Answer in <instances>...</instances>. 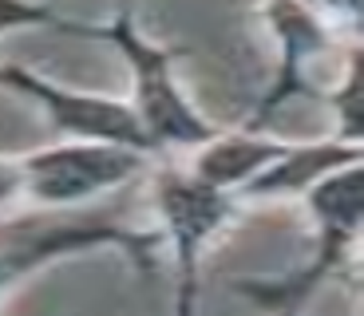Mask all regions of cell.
I'll return each instance as SVG.
<instances>
[{
    "label": "cell",
    "instance_id": "6da1fadb",
    "mask_svg": "<svg viewBox=\"0 0 364 316\" xmlns=\"http://www.w3.org/2000/svg\"><path fill=\"white\" fill-rule=\"evenodd\" d=\"M87 40H103L111 44L123 63H127L131 75V111H135L139 126L146 131L151 146L159 151V158L171 151H186L202 146L206 138H214L222 126H214L202 107L186 95V87L178 83V60L186 52L171 44H159L155 36H146L135 20V9L127 0L115 9L111 20H100V24L83 28Z\"/></svg>",
    "mask_w": 364,
    "mask_h": 316
},
{
    "label": "cell",
    "instance_id": "7a4b0ae2",
    "mask_svg": "<svg viewBox=\"0 0 364 316\" xmlns=\"http://www.w3.org/2000/svg\"><path fill=\"white\" fill-rule=\"evenodd\" d=\"M151 206L159 217V241L171 249L174 261V316L198 312V289H202V253L230 234L242 214V202L226 190L206 186L186 170V163H163L155 158L151 174Z\"/></svg>",
    "mask_w": 364,
    "mask_h": 316
},
{
    "label": "cell",
    "instance_id": "3957f363",
    "mask_svg": "<svg viewBox=\"0 0 364 316\" xmlns=\"http://www.w3.org/2000/svg\"><path fill=\"white\" fill-rule=\"evenodd\" d=\"M155 158L131 146H111V143H75L60 138L52 146L20 154L24 170V202L44 209V214H64V209L91 206L103 194L146 182Z\"/></svg>",
    "mask_w": 364,
    "mask_h": 316
},
{
    "label": "cell",
    "instance_id": "277c9868",
    "mask_svg": "<svg viewBox=\"0 0 364 316\" xmlns=\"http://www.w3.org/2000/svg\"><path fill=\"white\" fill-rule=\"evenodd\" d=\"M262 20L277 40V75L242 123L246 131H269V123L293 99H321V72H325L328 55L360 44V40L341 36L305 0H265Z\"/></svg>",
    "mask_w": 364,
    "mask_h": 316
},
{
    "label": "cell",
    "instance_id": "5b68a950",
    "mask_svg": "<svg viewBox=\"0 0 364 316\" xmlns=\"http://www.w3.org/2000/svg\"><path fill=\"white\" fill-rule=\"evenodd\" d=\"M0 87L36 103L60 138L131 146V151H143L151 158H159V151L151 146V138L139 126V119H135L127 99L95 95V91H72L64 83H55L48 75L24 67V63H0Z\"/></svg>",
    "mask_w": 364,
    "mask_h": 316
},
{
    "label": "cell",
    "instance_id": "8992f818",
    "mask_svg": "<svg viewBox=\"0 0 364 316\" xmlns=\"http://www.w3.org/2000/svg\"><path fill=\"white\" fill-rule=\"evenodd\" d=\"M364 163L360 143H341V138L325 135L313 143H289L254 182H250L237 202H277V198H301L309 186H317L325 174L341 170V166Z\"/></svg>",
    "mask_w": 364,
    "mask_h": 316
},
{
    "label": "cell",
    "instance_id": "52a82bcc",
    "mask_svg": "<svg viewBox=\"0 0 364 316\" xmlns=\"http://www.w3.org/2000/svg\"><path fill=\"white\" fill-rule=\"evenodd\" d=\"M285 146H289V138H277V135H269V131L234 126V131H218L214 138L194 146L191 158H186V170H191L194 178H202L206 186L226 190V194L237 198Z\"/></svg>",
    "mask_w": 364,
    "mask_h": 316
},
{
    "label": "cell",
    "instance_id": "ba28073f",
    "mask_svg": "<svg viewBox=\"0 0 364 316\" xmlns=\"http://www.w3.org/2000/svg\"><path fill=\"white\" fill-rule=\"evenodd\" d=\"M333 115V138L341 143H360L364 146V80H360V48L348 52V60L341 63V75L333 80V87L321 95Z\"/></svg>",
    "mask_w": 364,
    "mask_h": 316
},
{
    "label": "cell",
    "instance_id": "9c48e42d",
    "mask_svg": "<svg viewBox=\"0 0 364 316\" xmlns=\"http://www.w3.org/2000/svg\"><path fill=\"white\" fill-rule=\"evenodd\" d=\"M16 28H60L68 36H83V20H68L44 4V0H0V36L16 32Z\"/></svg>",
    "mask_w": 364,
    "mask_h": 316
},
{
    "label": "cell",
    "instance_id": "30bf717a",
    "mask_svg": "<svg viewBox=\"0 0 364 316\" xmlns=\"http://www.w3.org/2000/svg\"><path fill=\"white\" fill-rule=\"evenodd\" d=\"M24 170L20 154H0V222H9L24 209Z\"/></svg>",
    "mask_w": 364,
    "mask_h": 316
},
{
    "label": "cell",
    "instance_id": "8fae6325",
    "mask_svg": "<svg viewBox=\"0 0 364 316\" xmlns=\"http://www.w3.org/2000/svg\"><path fill=\"white\" fill-rule=\"evenodd\" d=\"M305 4H309L317 16H325L341 36L360 40V9H364V0H305Z\"/></svg>",
    "mask_w": 364,
    "mask_h": 316
}]
</instances>
